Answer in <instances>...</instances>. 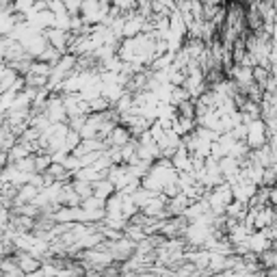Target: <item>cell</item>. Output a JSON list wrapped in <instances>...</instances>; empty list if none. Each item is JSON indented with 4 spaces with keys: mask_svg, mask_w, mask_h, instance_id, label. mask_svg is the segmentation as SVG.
<instances>
[{
    "mask_svg": "<svg viewBox=\"0 0 277 277\" xmlns=\"http://www.w3.org/2000/svg\"><path fill=\"white\" fill-rule=\"evenodd\" d=\"M15 262H18V266H20V271L24 273V275H30V273H35V271H39L42 268V258H37L35 254H30V251H22V249H18L15 251Z\"/></svg>",
    "mask_w": 277,
    "mask_h": 277,
    "instance_id": "obj_1",
    "label": "cell"
},
{
    "mask_svg": "<svg viewBox=\"0 0 277 277\" xmlns=\"http://www.w3.org/2000/svg\"><path fill=\"white\" fill-rule=\"evenodd\" d=\"M262 266L266 271H271V268H277V247L275 249H266L262 254Z\"/></svg>",
    "mask_w": 277,
    "mask_h": 277,
    "instance_id": "obj_2",
    "label": "cell"
},
{
    "mask_svg": "<svg viewBox=\"0 0 277 277\" xmlns=\"http://www.w3.org/2000/svg\"><path fill=\"white\" fill-rule=\"evenodd\" d=\"M113 145H117V148H121V145H126L128 143V130H121V128H117L115 132H113Z\"/></svg>",
    "mask_w": 277,
    "mask_h": 277,
    "instance_id": "obj_3",
    "label": "cell"
},
{
    "mask_svg": "<svg viewBox=\"0 0 277 277\" xmlns=\"http://www.w3.org/2000/svg\"><path fill=\"white\" fill-rule=\"evenodd\" d=\"M111 191H113V184H111V182H100V184H95V197H100V199L109 197Z\"/></svg>",
    "mask_w": 277,
    "mask_h": 277,
    "instance_id": "obj_4",
    "label": "cell"
},
{
    "mask_svg": "<svg viewBox=\"0 0 277 277\" xmlns=\"http://www.w3.org/2000/svg\"><path fill=\"white\" fill-rule=\"evenodd\" d=\"M3 277H24L22 271H13V273H3Z\"/></svg>",
    "mask_w": 277,
    "mask_h": 277,
    "instance_id": "obj_5",
    "label": "cell"
},
{
    "mask_svg": "<svg viewBox=\"0 0 277 277\" xmlns=\"http://www.w3.org/2000/svg\"><path fill=\"white\" fill-rule=\"evenodd\" d=\"M184 277H201V271L197 268V271H195V273H191V275H184Z\"/></svg>",
    "mask_w": 277,
    "mask_h": 277,
    "instance_id": "obj_6",
    "label": "cell"
},
{
    "mask_svg": "<svg viewBox=\"0 0 277 277\" xmlns=\"http://www.w3.org/2000/svg\"><path fill=\"white\" fill-rule=\"evenodd\" d=\"M24 277H26V275H24Z\"/></svg>",
    "mask_w": 277,
    "mask_h": 277,
    "instance_id": "obj_7",
    "label": "cell"
}]
</instances>
